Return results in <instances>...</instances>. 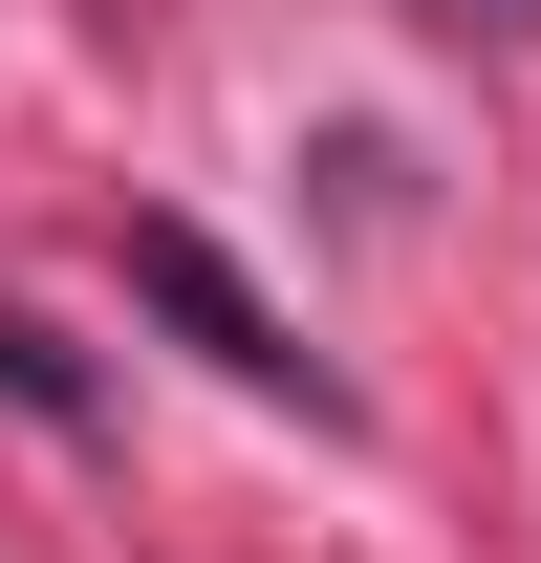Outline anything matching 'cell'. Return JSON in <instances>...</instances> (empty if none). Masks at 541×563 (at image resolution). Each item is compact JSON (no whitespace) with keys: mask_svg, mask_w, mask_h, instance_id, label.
I'll use <instances>...</instances> for the list:
<instances>
[{"mask_svg":"<svg viewBox=\"0 0 541 563\" xmlns=\"http://www.w3.org/2000/svg\"><path fill=\"white\" fill-rule=\"evenodd\" d=\"M131 303H152V325H174V347H196V368H239L261 412H303V433H346V368L303 347V325H281V303H261V282H239V261H217L196 217H131Z\"/></svg>","mask_w":541,"mask_h":563,"instance_id":"obj_1","label":"cell"},{"mask_svg":"<svg viewBox=\"0 0 541 563\" xmlns=\"http://www.w3.org/2000/svg\"><path fill=\"white\" fill-rule=\"evenodd\" d=\"M0 390H22V412H87V368L44 347V325H0Z\"/></svg>","mask_w":541,"mask_h":563,"instance_id":"obj_2","label":"cell"}]
</instances>
